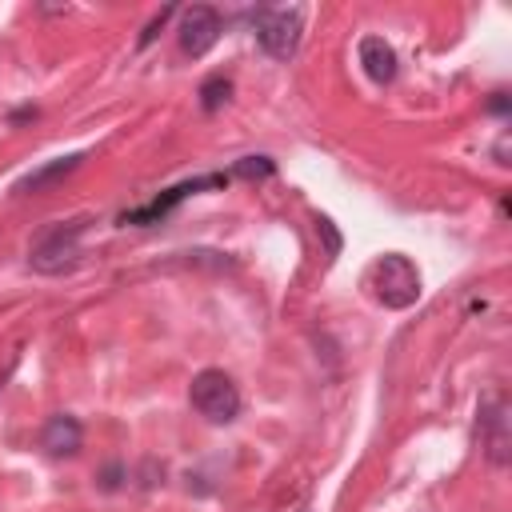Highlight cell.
I'll use <instances>...</instances> for the list:
<instances>
[{"instance_id": "obj_1", "label": "cell", "mask_w": 512, "mask_h": 512, "mask_svg": "<svg viewBox=\"0 0 512 512\" xmlns=\"http://www.w3.org/2000/svg\"><path fill=\"white\" fill-rule=\"evenodd\" d=\"M368 284H372V296H376L384 308H408V304H416V296H420V272H416V264H412L408 256H400V252L380 256V260L372 264V272H368Z\"/></svg>"}, {"instance_id": "obj_2", "label": "cell", "mask_w": 512, "mask_h": 512, "mask_svg": "<svg viewBox=\"0 0 512 512\" xmlns=\"http://www.w3.org/2000/svg\"><path fill=\"white\" fill-rule=\"evenodd\" d=\"M188 400H192V408H196L204 420H212V424H232V420L240 416V388H236L232 376L220 372V368L196 372L192 384H188Z\"/></svg>"}, {"instance_id": "obj_3", "label": "cell", "mask_w": 512, "mask_h": 512, "mask_svg": "<svg viewBox=\"0 0 512 512\" xmlns=\"http://www.w3.org/2000/svg\"><path fill=\"white\" fill-rule=\"evenodd\" d=\"M84 228H88L84 216L60 220V224L44 228V232L36 236V244H32V268H36V272H64V268L76 260V244H80Z\"/></svg>"}, {"instance_id": "obj_4", "label": "cell", "mask_w": 512, "mask_h": 512, "mask_svg": "<svg viewBox=\"0 0 512 512\" xmlns=\"http://www.w3.org/2000/svg\"><path fill=\"white\" fill-rule=\"evenodd\" d=\"M256 40L268 56L288 60L300 44V8H272L256 16Z\"/></svg>"}, {"instance_id": "obj_5", "label": "cell", "mask_w": 512, "mask_h": 512, "mask_svg": "<svg viewBox=\"0 0 512 512\" xmlns=\"http://www.w3.org/2000/svg\"><path fill=\"white\" fill-rule=\"evenodd\" d=\"M220 40V12L208 4H192L180 20V48L188 56H204Z\"/></svg>"}, {"instance_id": "obj_6", "label": "cell", "mask_w": 512, "mask_h": 512, "mask_svg": "<svg viewBox=\"0 0 512 512\" xmlns=\"http://www.w3.org/2000/svg\"><path fill=\"white\" fill-rule=\"evenodd\" d=\"M480 440L488 448V456L496 464H508V448H512V428H508V408L496 400L480 412Z\"/></svg>"}, {"instance_id": "obj_7", "label": "cell", "mask_w": 512, "mask_h": 512, "mask_svg": "<svg viewBox=\"0 0 512 512\" xmlns=\"http://www.w3.org/2000/svg\"><path fill=\"white\" fill-rule=\"evenodd\" d=\"M216 184H224V176H200V180H184V184L168 188L164 196H156L148 208H140V212H128V216H124V224H148V220H156V216L172 212V208H176L184 196H192V192H200V188H216Z\"/></svg>"}, {"instance_id": "obj_8", "label": "cell", "mask_w": 512, "mask_h": 512, "mask_svg": "<svg viewBox=\"0 0 512 512\" xmlns=\"http://www.w3.org/2000/svg\"><path fill=\"white\" fill-rule=\"evenodd\" d=\"M360 64L376 84H388L396 76V52L384 36H364L360 40Z\"/></svg>"}, {"instance_id": "obj_9", "label": "cell", "mask_w": 512, "mask_h": 512, "mask_svg": "<svg viewBox=\"0 0 512 512\" xmlns=\"http://www.w3.org/2000/svg\"><path fill=\"white\" fill-rule=\"evenodd\" d=\"M40 444H44L52 456H72V452L80 448V424H76L72 416H52V420L44 424Z\"/></svg>"}, {"instance_id": "obj_10", "label": "cell", "mask_w": 512, "mask_h": 512, "mask_svg": "<svg viewBox=\"0 0 512 512\" xmlns=\"http://www.w3.org/2000/svg\"><path fill=\"white\" fill-rule=\"evenodd\" d=\"M80 164V152H72V156H60V160H52V164H44L40 172H32V176H24V192H40L44 184H52V180H60V176H68L72 168Z\"/></svg>"}, {"instance_id": "obj_11", "label": "cell", "mask_w": 512, "mask_h": 512, "mask_svg": "<svg viewBox=\"0 0 512 512\" xmlns=\"http://www.w3.org/2000/svg\"><path fill=\"white\" fill-rule=\"evenodd\" d=\"M232 176H244V180H264V176H272V160H268V156H244V160L232 168Z\"/></svg>"}, {"instance_id": "obj_12", "label": "cell", "mask_w": 512, "mask_h": 512, "mask_svg": "<svg viewBox=\"0 0 512 512\" xmlns=\"http://www.w3.org/2000/svg\"><path fill=\"white\" fill-rule=\"evenodd\" d=\"M200 96H204V108H208V112H216V108H220V100H228V80H208Z\"/></svg>"}, {"instance_id": "obj_13", "label": "cell", "mask_w": 512, "mask_h": 512, "mask_svg": "<svg viewBox=\"0 0 512 512\" xmlns=\"http://www.w3.org/2000/svg\"><path fill=\"white\" fill-rule=\"evenodd\" d=\"M316 232H324V240H328V256H336V252H340V236H336V228H332L328 216H316Z\"/></svg>"}]
</instances>
